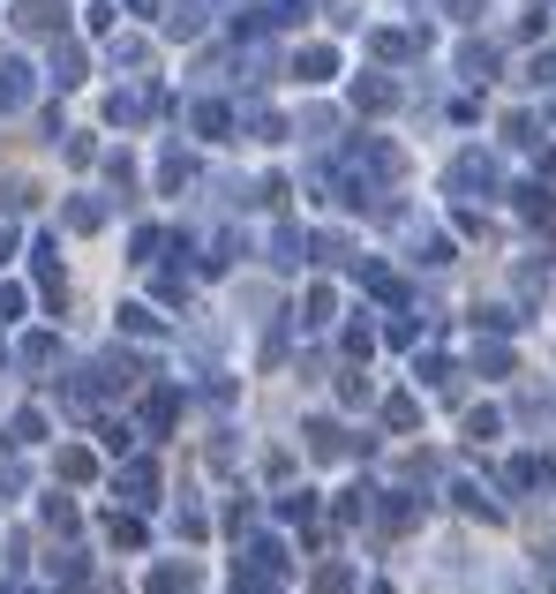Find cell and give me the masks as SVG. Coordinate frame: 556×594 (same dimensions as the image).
Returning a JSON list of instances; mask_svg holds the SVG:
<instances>
[{"instance_id":"obj_3","label":"cell","mask_w":556,"mask_h":594,"mask_svg":"<svg viewBox=\"0 0 556 594\" xmlns=\"http://www.w3.org/2000/svg\"><path fill=\"white\" fill-rule=\"evenodd\" d=\"M519 212L534 218V226H556V204H549V188H519Z\"/></svg>"},{"instance_id":"obj_12","label":"cell","mask_w":556,"mask_h":594,"mask_svg":"<svg viewBox=\"0 0 556 594\" xmlns=\"http://www.w3.org/2000/svg\"><path fill=\"white\" fill-rule=\"evenodd\" d=\"M534 84H556V53H534Z\"/></svg>"},{"instance_id":"obj_10","label":"cell","mask_w":556,"mask_h":594,"mask_svg":"<svg viewBox=\"0 0 556 594\" xmlns=\"http://www.w3.org/2000/svg\"><path fill=\"white\" fill-rule=\"evenodd\" d=\"M308 511H316V497H308V489H301V497H279V519H308Z\"/></svg>"},{"instance_id":"obj_6","label":"cell","mask_w":556,"mask_h":594,"mask_svg":"<svg viewBox=\"0 0 556 594\" xmlns=\"http://www.w3.org/2000/svg\"><path fill=\"white\" fill-rule=\"evenodd\" d=\"M473 369H489V377H504V369H512V346H481V354H473Z\"/></svg>"},{"instance_id":"obj_1","label":"cell","mask_w":556,"mask_h":594,"mask_svg":"<svg viewBox=\"0 0 556 594\" xmlns=\"http://www.w3.org/2000/svg\"><path fill=\"white\" fill-rule=\"evenodd\" d=\"M451 188L459 196H497V159L489 151H459L451 159Z\"/></svg>"},{"instance_id":"obj_2","label":"cell","mask_w":556,"mask_h":594,"mask_svg":"<svg viewBox=\"0 0 556 594\" xmlns=\"http://www.w3.org/2000/svg\"><path fill=\"white\" fill-rule=\"evenodd\" d=\"M549 460H534V452H526V460H512V467H504V489H542V482H549Z\"/></svg>"},{"instance_id":"obj_8","label":"cell","mask_w":556,"mask_h":594,"mask_svg":"<svg viewBox=\"0 0 556 594\" xmlns=\"http://www.w3.org/2000/svg\"><path fill=\"white\" fill-rule=\"evenodd\" d=\"M414 377H422V384H444V377H451V361H444V354H422V361H414Z\"/></svg>"},{"instance_id":"obj_5","label":"cell","mask_w":556,"mask_h":594,"mask_svg":"<svg viewBox=\"0 0 556 594\" xmlns=\"http://www.w3.org/2000/svg\"><path fill=\"white\" fill-rule=\"evenodd\" d=\"M271 263H279V271H294V263H301V234H294V226L271 241Z\"/></svg>"},{"instance_id":"obj_11","label":"cell","mask_w":556,"mask_h":594,"mask_svg":"<svg viewBox=\"0 0 556 594\" xmlns=\"http://www.w3.org/2000/svg\"><path fill=\"white\" fill-rule=\"evenodd\" d=\"M8 316H23V294H15V287H0V324H8Z\"/></svg>"},{"instance_id":"obj_9","label":"cell","mask_w":556,"mask_h":594,"mask_svg":"<svg viewBox=\"0 0 556 594\" xmlns=\"http://www.w3.org/2000/svg\"><path fill=\"white\" fill-rule=\"evenodd\" d=\"M414 414H422L414 399H391V407H384V422H391V429H414Z\"/></svg>"},{"instance_id":"obj_4","label":"cell","mask_w":556,"mask_h":594,"mask_svg":"<svg viewBox=\"0 0 556 594\" xmlns=\"http://www.w3.org/2000/svg\"><path fill=\"white\" fill-rule=\"evenodd\" d=\"M451 497H459V505H467L473 519H504V511L489 505V489H473V482H459V489H451Z\"/></svg>"},{"instance_id":"obj_7","label":"cell","mask_w":556,"mask_h":594,"mask_svg":"<svg viewBox=\"0 0 556 594\" xmlns=\"http://www.w3.org/2000/svg\"><path fill=\"white\" fill-rule=\"evenodd\" d=\"M23 106V68H0V114Z\"/></svg>"}]
</instances>
